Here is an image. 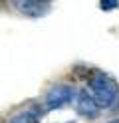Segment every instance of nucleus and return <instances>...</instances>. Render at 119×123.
Returning <instances> with one entry per match:
<instances>
[{"instance_id": "423d86ee", "label": "nucleus", "mask_w": 119, "mask_h": 123, "mask_svg": "<svg viewBox=\"0 0 119 123\" xmlns=\"http://www.w3.org/2000/svg\"><path fill=\"white\" fill-rule=\"evenodd\" d=\"M99 6L101 10H113L119 6V0H99Z\"/></svg>"}, {"instance_id": "7ed1b4c3", "label": "nucleus", "mask_w": 119, "mask_h": 123, "mask_svg": "<svg viewBox=\"0 0 119 123\" xmlns=\"http://www.w3.org/2000/svg\"><path fill=\"white\" fill-rule=\"evenodd\" d=\"M12 6L28 18H42L50 12V0H12Z\"/></svg>"}, {"instance_id": "20e7f679", "label": "nucleus", "mask_w": 119, "mask_h": 123, "mask_svg": "<svg viewBox=\"0 0 119 123\" xmlns=\"http://www.w3.org/2000/svg\"><path fill=\"white\" fill-rule=\"evenodd\" d=\"M74 103H75V111L81 115V117H87V119H95V117L99 115V111H101V107H99L97 101L93 99V95L87 93L85 89L77 91Z\"/></svg>"}, {"instance_id": "0eeeda50", "label": "nucleus", "mask_w": 119, "mask_h": 123, "mask_svg": "<svg viewBox=\"0 0 119 123\" xmlns=\"http://www.w3.org/2000/svg\"><path fill=\"white\" fill-rule=\"evenodd\" d=\"M109 123H119V119H113V121H109Z\"/></svg>"}, {"instance_id": "f257e3e1", "label": "nucleus", "mask_w": 119, "mask_h": 123, "mask_svg": "<svg viewBox=\"0 0 119 123\" xmlns=\"http://www.w3.org/2000/svg\"><path fill=\"white\" fill-rule=\"evenodd\" d=\"M89 93L101 109H111L119 99V86L111 75L103 72H93L89 78Z\"/></svg>"}, {"instance_id": "f03ea898", "label": "nucleus", "mask_w": 119, "mask_h": 123, "mask_svg": "<svg viewBox=\"0 0 119 123\" xmlns=\"http://www.w3.org/2000/svg\"><path fill=\"white\" fill-rule=\"evenodd\" d=\"M77 91L74 86L69 83H58V86H52L48 89V93L44 97V109L52 111V109H60V107L71 103L75 99Z\"/></svg>"}, {"instance_id": "39448f33", "label": "nucleus", "mask_w": 119, "mask_h": 123, "mask_svg": "<svg viewBox=\"0 0 119 123\" xmlns=\"http://www.w3.org/2000/svg\"><path fill=\"white\" fill-rule=\"evenodd\" d=\"M8 123H40V121H38V115H36V113L22 111V113H18V115H14Z\"/></svg>"}]
</instances>
